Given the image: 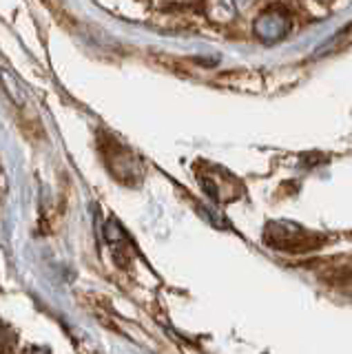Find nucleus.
Wrapping results in <instances>:
<instances>
[{"label": "nucleus", "mask_w": 352, "mask_h": 354, "mask_svg": "<svg viewBox=\"0 0 352 354\" xmlns=\"http://www.w3.org/2000/svg\"><path fill=\"white\" fill-rule=\"evenodd\" d=\"M248 5V0H219V7H222L226 14H237L239 9H244Z\"/></svg>", "instance_id": "4"}, {"label": "nucleus", "mask_w": 352, "mask_h": 354, "mask_svg": "<svg viewBox=\"0 0 352 354\" xmlns=\"http://www.w3.org/2000/svg\"><path fill=\"white\" fill-rule=\"evenodd\" d=\"M16 346V335L3 319H0V354H12Z\"/></svg>", "instance_id": "2"}, {"label": "nucleus", "mask_w": 352, "mask_h": 354, "mask_svg": "<svg viewBox=\"0 0 352 354\" xmlns=\"http://www.w3.org/2000/svg\"><path fill=\"white\" fill-rule=\"evenodd\" d=\"M25 354H49V350L47 348H29V350H25Z\"/></svg>", "instance_id": "5"}, {"label": "nucleus", "mask_w": 352, "mask_h": 354, "mask_svg": "<svg viewBox=\"0 0 352 354\" xmlns=\"http://www.w3.org/2000/svg\"><path fill=\"white\" fill-rule=\"evenodd\" d=\"M288 31V22H286L284 14L277 9H270L266 14H261L255 22V33L263 42H275Z\"/></svg>", "instance_id": "1"}, {"label": "nucleus", "mask_w": 352, "mask_h": 354, "mask_svg": "<svg viewBox=\"0 0 352 354\" xmlns=\"http://www.w3.org/2000/svg\"><path fill=\"white\" fill-rule=\"evenodd\" d=\"M0 77H3V82H5V86H7V91H9V97H14L16 102H23L25 100V95H23V88L18 86V82L14 80V75L12 73H0Z\"/></svg>", "instance_id": "3"}]
</instances>
